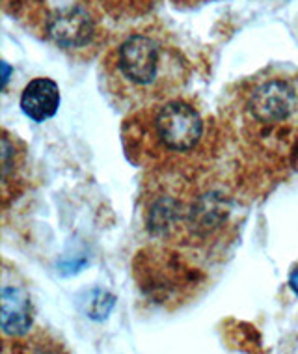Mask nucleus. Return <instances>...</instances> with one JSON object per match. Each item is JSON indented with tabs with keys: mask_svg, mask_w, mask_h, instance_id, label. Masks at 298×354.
<instances>
[{
	"mask_svg": "<svg viewBox=\"0 0 298 354\" xmlns=\"http://www.w3.org/2000/svg\"><path fill=\"white\" fill-rule=\"evenodd\" d=\"M189 79V60L160 30L134 32L104 62L109 93L131 110L177 99Z\"/></svg>",
	"mask_w": 298,
	"mask_h": 354,
	"instance_id": "f257e3e1",
	"label": "nucleus"
},
{
	"mask_svg": "<svg viewBox=\"0 0 298 354\" xmlns=\"http://www.w3.org/2000/svg\"><path fill=\"white\" fill-rule=\"evenodd\" d=\"M147 116L144 136H151L149 146L158 153L187 155L194 151L203 138V120L192 104L181 99L142 109Z\"/></svg>",
	"mask_w": 298,
	"mask_h": 354,
	"instance_id": "f03ea898",
	"label": "nucleus"
},
{
	"mask_svg": "<svg viewBox=\"0 0 298 354\" xmlns=\"http://www.w3.org/2000/svg\"><path fill=\"white\" fill-rule=\"evenodd\" d=\"M47 36L64 50H82L97 37V17L90 4L77 2L47 19Z\"/></svg>",
	"mask_w": 298,
	"mask_h": 354,
	"instance_id": "7ed1b4c3",
	"label": "nucleus"
},
{
	"mask_svg": "<svg viewBox=\"0 0 298 354\" xmlns=\"http://www.w3.org/2000/svg\"><path fill=\"white\" fill-rule=\"evenodd\" d=\"M298 106L295 88L286 80H270L259 86L250 99L252 116L263 123L286 122Z\"/></svg>",
	"mask_w": 298,
	"mask_h": 354,
	"instance_id": "20e7f679",
	"label": "nucleus"
},
{
	"mask_svg": "<svg viewBox=\"0 0 298 354\" xmlns=\"http://www.w3.org/2000/svg\"><path fill=\"white\" fill-rule=\"evenodd\" d=\"M0 326L4 336L23 337L32 328V302L30 295L23 287H2V310Z\"/></svg>",
	"mask_w": 298,
	"mask_h": 354,
	"instance_id": "39448f33",
	"label": "nucleus"
},
{
	"mask_svg": "<svg viewBox=\"0 0 298 354\" xmlns=\"http://www.w3.org/2000/svg\"><path fill=\"white\" fill-rule=\"evenodd\" d=\"M60 109V88L47 77L30 80L21 95V110L32 122L43 123Z\"/></svg>",
	"mask_w": 298,
	"mask_h": 354,
	"instance_id": "423d86ee",
	"label": "nucleus"
},
{
	"mask_svg": "<svg viewBox=\"0 0 298 354\" xmlns=\"http://www.w3.org/2000/svg\"><path fill=\"white\" fill-rule=\"evenodd\" d=\"M103 12L116 21L146 17L160 4V0H97Z\"/></svg>",
	"mask_w": 298,
	"mask_h": 354,
	"instance_id": "0eeeda50",
	"label": "nucleus"
},
{
	"mask_svg": "<svg viewBox=\"0 0 298 354\" xmlns=\"http://www.w3.org/2000/svg\"><path fill=\"white\" fill-rule=\"evenodd\" d=\"M289 287L292 289V293L298 297V267L292 270L291 276H289Z\"/></svg>",
	"mask_w": 298,
	"mask_h": 354,
	"instance_id": "6e6552de",
	"label": "nucleus"
}]
</instances>
